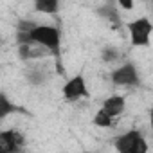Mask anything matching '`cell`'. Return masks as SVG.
I'll return each instance as SVG.
<instances>
[{
	"label": "cell",
	"instance_id": "6da1fadb",
	"mask_svg": "<svg viewBox=\"0 0 153 153\" xmlns=\"http://www.w3.org/2000/svg\"><path fill=\"white\" fill-rule=\"evenodd\" d=\"M16 43H36L51 54H59L61 33L54 25H38L36 22H20L16 31Z\"/></svg>",
	"mask_w": 153,
	"mask_h": 153
},
{
	"label": "cell",
	"instance_id": "7a4b0ae2",
	"mask_svg": "<svg viewBox=\"0 0 153 153\" xmlns=\"http://www.w3.org/2000/svg\"><path fill=\"white\" fill-rule=\"evenodd\" d=\"M114 146L119 153H146L148 151L146 139H144L142 131H139V130H128L126 133L119 135L115 139Z\"/></svg>",
	"mask_w": 153,
	"mask_h": 153
},
{
	"label": "cell",
	"instance_id": "3957f363",
	"mask_svg": "<svg viewBox=\"0 0 153 153\" xmlns=\"http://www.w3.org/2000/svg\"><path fill=\"white\" fill-rule=\"evenodd\" d=\"M128 31H130V42L133 47H148L153 33V24L149 18L140 16L128 24Z\"/></svg>",
	"mask_w": 153,
	"mask_h": 153
},
{
	"label": "cell",
	"instance_id": "277c9868",
	"mask_svg": "<svg viewBox=\"0 0 153 153\" xmlns=\"http://www.w3.org/2000/svg\"><path fill=\"white\" fill-rule=\"evenodd\" d=\"M110 79L117 87H139L140 85V76L137 72V67L131 61H126L115 70H112Z\"/></svg>",
	"mask_w": 153,
	"mask_h": 153
},
{
	"label": "cell",
	"instance_id": "5b68a950",
	"mask_svg": "<svg viewBox=\"0 0 153 153\" xmlns=\"http://www.w3.org/2000/svg\"><path fill=\"white\" fill-rule=\"evenodd\" d=\"M63 99L68 101V103H74V101H79V99H85L88 97V87H87V79L83 78L81 74H76L63 85Z\"/></svg>",
	"mask_w": 153,
	"mask_h": 153
},
{
	"label": "cell",
	"instance_id": "8992f818",
	"mask_svg": "<svg viewBox=\"0 0 153 153\" xmlns=\"http://www.w3.org/2000/svg\"><path fill=\"white\" fill-rule=\"evenodd\" d=\"M24 148V135L16 130L0 131V153H15Z\"/></svg>",
	"mask_w": 153,
	"mask_h": 153
},
{
	"label": "cell",
	"instance_id": "52a82bcc",
	"mask_svg": "<svg viewBox=\"0 0 153 153\" xmlns=\"http://www.w3.org/2000/svg\"><path fill=\"white\" fill-rule=\"evenodd\" d=\"M108 115H112V117H119L123 112H124V108H126V99L123 97V96H110V97H106L105 99V103H103V106H101Z\"/></svg>",
	"mask_w": 153,
	"mask_h": 153
},
{
	"label": "cell",
	"instance_id": "ba28073f",
	"mask_svg": "<svg viewBox=\"0 0 153 153\" xmlns=\"http://www.w3.org/2000/svg\"><path fill=\"white\" fill-rule=\"evenodd\" d=\"M97 15H99L101 18H105L106 22L114 24V25H119V24H121L119 11H117V9H115V6H114V4H110V2H106V4H103L101 7H97Z\"/></svg>",
	"mask_w": 153,
	"mask_h": 153
},
{
	"label": "cell",
	"instance_id": "9c48e42d",
	"mask_svg": "<svg viewBox=\"0 0 153 153\" xmlns=\"http://www.w3.org/2000/svg\"><path fill=\"white\" fill-rule=\"evenodd\" d=\"M34 11L42 15H56L59 11V0H34Z\"/></svg>",
	"mask_w": 153,
	"mask_h": 153
},
{
	"label": "cell",
	"instance_id": "30bf717a",
	"mask_svg": "<svg viewBox=\"0 0 153 153\" xmlns=\"http://www.w3.org/2000/svg\"><path fill=\"white\" fill-rule=\"evenodd\" d=\"M20 108L4 94V92H0V121L2 119H6L7 115H11V114H15V112H18Z\"/></svg>",
	"mask_w": 153,
	"mask_h": 153
},
{
	"label": "cell",
	"instance_id": "8fae6325",
	"mask_svg": "<svg viewBox=\"0 0 153 153\" xmlns=\"http://www.w3.org/2000/svg\"><path fill=\"white\" fill-rule=\"evenodd\" d=\"M94 124L99 126V128H112V126H115V117L108 115V114L101 108V110L96 114V117H94Z\"/></svg>",
	"mask_w": 153,
	"mask_h": 153
},
{
	"label": "cell",
	"instance_id": "7c38bea8",
	"mask_svg": "<svg viewBox=\"0 0 153 153\" xmlns=\"http://www.w3.org/2000/svg\"><path fill=\"white\" fill-rule=\"evenodd\" d=\"M117 58H119V51L115 47H112V45H108V47H105L101 51V59L105 63H114Z\"/></svg>",
	"mask_w": 153,
	"mask_h": 153
},
{
	"label": "cell",
	"instance_id": "4fadbf2b",
	"mask_svg": "<svg viewBox=\"0 0 153 153\" xmlns=\"http://www.w3.org/2000/svg\"><path fill=\"white\" fill-rule=\"evenodd\" d=\"M117 4H119L123 9H126V11L133 9V0H117Z\"/></svg>",
	"mask_w": 153,
	"mask_h": 153
},
{
	"label": "cell",
	"instance_id": "5bb4252c",
	"mask_svg": "<svg viewBox=\"0 0 153 153\" xmlns=\"http://www.w3.org/2000/svg\"><path fill=\"white\" fill-rule=\"evenodd\" d=\"M144 2H148V0H144Z\"/></svg>",
	"mask_w": 153,
	"mask_h": 153
}]
</instances>
